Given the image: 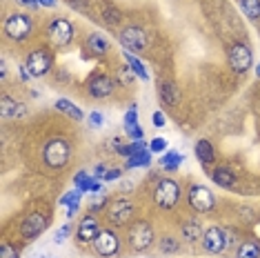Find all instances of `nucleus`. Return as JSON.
<instances>
[{"mask_svg":"<svg viewBox=\"0 0 260 258\" xmlns=\"http://www.w3.org/2000/svg\"><path fill=\"white\" fill-rule=\"evenodd\" d=\"M69 158H72V147L62 138H51L43 147V160L51 169H62L69 163Z\"/></svg>","mask_w":260,"mask_h":258,"instance_id":"nucleus-1","label":"nucleus"},{"mask_svg":"<svg viewBox=\"0 0 260 258\" xmlns=\"http://www.w3.org/2000/svg\"><path fill=\"white\" fill-rule=\"evenodd\" d=\"M180 183L174 178H160L153 189V203L160 209H174L180 203Z\"/></svg>","mask_w":260,"mask_h":258,"instance_id":"nucleus-2","label":"nucleus"},{"mask_svg":"<svg viewBox=\"0 0 260 258\" xmlns=\"http://www.w3.org/2000/svg\"><path fill=\"white\" fill-rule=\"evenodd\" d=\"M227 58H229V67H232L236 74L249 72L251 64H253V51H251V47L247 45V43H242V40H236V43L229 45Z\"/></svg>","mask_w":260,"mask_h":258,"instance_id":"nucleus-3","label":"nucleus"},{"mask_svg":"<svg viewBox=\"0 0 260 258\" xmlns=\"http://www.w3.org/2000/svg\"><path fill=\"white\" fill-rule=\"evenodd\" d=\"M187 205L198 214H207L216 207V196L205 185H189L187 189Z\"/></svg>","mask_w":260,"mask_h":258,"instance_id":"nucleus-4","label":"nucleus"},{"mask_svg":"<svg viewBox=\"0 0 260 258\" xmlns=\"http://www.w3.org/2000/svg\"><path fill=\"white\" fill-rule=\"evenodd\" d=\"M74 36H76V27H74V22H69L67 18H54L47 22V38L56 47L72 45Z\"/></svg>","mask_w":260,"mask_h":258,"instance_id":"nucleus-5","label":"nucleus"},{"mask_svg":"<svg viewBox=\"0 0 260 258\" xmlns=\"http://www.w3.org/2000/svg\"><path fill=\"white\" fill-rule=\"evenodd\" d=\"M51 64H54V56L47 49H34V51H29L25 58V67L31 78H43V76H47Z\"/></svg>","mask_w":260,"mask_h":258,"instance_id":"nucleus-6","label":"nucleus"},{"mask_svg":"<svg viewBox=\"0 0 260 258\" xmlns=\"http://www.w3.org/2000/svg\"><path fill=\"white\" fill-rule=\"evenodd\" d=\"M31 29H34V22L27 14H11L9 18L5 20V34H7V38L16 40V43L27 40Z\"/></svg>","mask_w":260,"mask_h":258,"instance_id":"nucleus-7","label":"nucleus"},{"mask_svg":"<svg viewBox=\"0 0 260 258\" xmlns=\"http://www.w3.org/2000/svg\"><path fill=\"white\" fill-rule=\"evenodd\" d=\"M153 230H151V225L147 220H136L132 227H129V245H132V249L134 251H145L149 245L153 243Z\"/></svg>","mask_w":260,"mask_h":258,"instance_id":"nucleus-8","label":"nucleus"},{"mask_svg":"<svg viewBox=\"0 0 260 258\" xmlns=\"http://www.w3.org/2000/svg\"><path fill=\"white\" fill-rule=\"evenodd\" d=\"M120 45L125 47V51L132 54H140L147 49V34L140 25H127L120 31Z\"/></svg>","mask_w":260,"mask_h":258,"instance_id":"nucleus-9","label":"nucleus"},{"mask_svg":"<svg viewBox=\"0 0 260 258\" xmlns=\"http://www.w3.org/2000/svg\"><path fill=\"white\" fill-rule=\"evenodd\" d=\"M134 218V203L127 201V198H116L111 201V205L107 207V220L114 227H122L129 225Z\"/></svg>","mask_w":260,"mask_h":258,"instance_id":"nucleus-10","label":"nucleus"},{"mask_svg":"<svg viewBox=\"0 0 260 258\" xmlns=\"http://www.w3.org/2000/svg\"><path fill=\"white\" fill-rule=\"evenodd\" d=\"M87 91H89V96L96 98V101L109 98L111 93H114V80H111V76L105 74V72L91 74V78L87 80Z\"/></svg>","mask_w":260,"mask_h":258,"instance_id":"nucleus-11","label":"nucleus"},{"mask_svg":"<svg viewBox=\"0 0 260 258\" xmlns=\"http://www.w3.org/2000/svg\"><path fill=\"white\" fill-rule=\"evenodd\" d=\"M45 230H47V216L34 212V214H29L27 218H22L20 236L25 240H36Z\"/></svg>","mask_w":260,"mask_h":258,"instance_id":"nucleus-12","label":"nucleus"},{"mask_svg":"<svg viewBox=\"0 0 260 258\" xmlns=\"http://www.w3.org/2000/svg\"><path fill=\"white\" fill-rule=\"evenodd\" d=\"M203 249L207 254H222L224 247H227V236H224V232L220 227H209V230L203 232Z\"/></svg>","mask_w":260,"mask_h":258,"instance_id":"nucleus-13","label":"nucleus"},{"mask_svg":"<svg viewBox=\"0 0 260 258\" xmlns=\"http://www.w3.org/2000/svg\"><path fill=\"white\" fill-rule=\"evenodd\" d=\"M93 247H96V251L100 256L109 258V256H116L118 249H120V238L116 236L114 230H100L98 238L93 240Z\"/></svg>","mask_w":260,"mask_h":258,"instance_id":"nucleus-14","label":"nucleus"},{"mask_svg":"<svg viewBox=\"0 0 260 258\" xmlns=\"http://www.w3.org/2000/svg\"><path fill=\"white\" fill-rule=\"evenodd\" d=\"M100 234V225L93 216H85L80 222H78V230H76V238H78L80 245H89L98 238Z\"/></svg>","mask_w":260,"mask_h":258,"instance_id":"nucleus-15","label":"nucleus"},{"mask_svg":"<svg viewBox=\"0 0 260 258\" xmlns=\"http://www.w3.org/2000/svg\"><path fill=\"white\" fill-rule=\"evenodd\" d=\"M0 111H3L5 118H22V116L27 114V107L5 93V96L0 98Z\"/></svg>","mask_w":260,"mask_h":258,"instance_id":"nucleus-16","label":"nucleus"},{"mask_svg":"<svg viewBox=\"0 0 260 258\" xmlns=\"http://www.w3.org/2000/svg\"><path fill=\"white\" fill-rule=\"evenodd\" d=\"M125 134L132 140H143V136H145L143 127H140V122H138V111H136V105H132L129 111L125 114Z\"/></svg>","mask_w":260,"mask_h":258,"instance_id":"nucleus-17","label":"nucleus"},{"mask_svg":"<svg viewBox=\"0 0 260 258\" xmlns=\"http://www.w3.org/2000/svg\"><path fill=\"white\" fill-rule=\"evenodd\" d=\"M85 47H87V51H89L91 56H105L109 51V40H107V36H103V34L93 31V34L87 36Z\"/></svg>","mask_w":260,"mask_h":258,"instance_id":"nucleus-18","label":"nucleus"},{"mask_svg":"<svg viewBox=\"0 0 260 258\" xmlns=\"http://www.w3.org/2000/svg\"><path fill=\"white\" fill-rule=\"evenodd\" d=\"M74 183H76V187H78L80 191H103V183H100L96 176L87 174L85 169L74 176Z\"/></svg>","mask_w":260,"mask_h":258,"instance_id":"nucleus-19","label":"nucleus"},{"mask_svg":"<svg viewBox=\"0 0 260 258\" xmlns=\"http://www.w3.org/2000/svg\"><path fill=\"white\" fill-rule=\"evenodd\" d=\"M158 93H160V101L165 105H169V107H176L180 101V91L176 83H171V80H162L160 85H158Z\"/></svg>","mask_w":260,"mask_h":258,"instance_id":"nucleus-20","label":"nucleus"},{"mask_svg":"<svg viewBox=\"0 0 260 258\" xmlns=\"http://www.w3.org/2000/svg\"><path fill=\"white\" fill-rule=\"evenodd\" d=\"M196 158L203 163V165H214L216 149H214V145H211V140H205V138L198 140L196 143Z\"/></svg>","mask_w":260,"mask_h":258,"instance_id":"nucleus-21","label":"nucleus"},{"mask_svg":"<svg viewBox=\"0 0 260 258\" xmlns=\"http://www.w3.org/2000/svg\"><path fill=\"white\" fill-rule=\"evenodd\" d=\"M211 180L218 187H227V189L236 185V176L234 172H229V167H214L211 169Z\"/></svg>","mask_w":260,"mask_h":258,"instance_id":"nucleus-22","label":"nucleus"},{"mask_svg":"<svg viewBox=\"0 0 260 258\" xmlns=\"http://www.w3.org/2000/svg\"><path fill=\"white\" fill-rule=\"evenodd\" d=\"M100 16H103V20L107 22L109 27H116L122 22V11L116 7V5H109V3H103L100 5Z\"/></svg>","mask_w":260,"mask_h":258,"instance_id":"nucleus-23","label":"nucleus"},{"mask_svg":"<svg viewBox=\"0 0 260 258\" xmlns=\"http://www.w3.org/2000/svg\"><path fill=\"white\" fill-rule=\"evenodd\" d=\"M80 189L76 187V189H72L69 194H64V196L60 198V205H64L67 207V218H72V216L78 212V205H80Z\"/></svg>","mask_w":260,"mask_h":258,"instance_id":"nucleus-24","label":"nucleus"},{"mask_svg":"<svg viewBox=\"0 0 260 258\" xmlns=\"http://www.w3.org/2000/svg\"><path fill=\"white\" fill-rule=\"evenodd\" d=\"M236 258H260V245L256 240H242L236 249Z\"/></svg>","mask_w":260,"mask_h":258,"instance_id":"nucleus-25","label":"nucleus"},{"mask_svg":"<svg viewBox=\"0 0 260 258\" xmlns=\"http://www.w3.org/2000/svg\"><path fill=\"white\" fill-rule=\"evenodd\" d=\"M56 109L62 111V114L72 116L74 120H85V114L80 111V107H76L72 101H67V98H60V101H56Z\"/></svg>","mask_w":260,"mask_h":258,"instance_id":"nucleus-26","label":"nucleus"},{"mask_svg":"<svg viewBox=\"0 0 260 258\" xmlns=\"http://www.w3.org/2000/svg\"><path fill=\"white\" fill-rule=\"evenodd\" d=\"M125 60H127V64L132 67V72H134L136 76H138L140 80H145V83L149 80V72H147V67H145V64L140 62L138 58H136V56L132 54V51H125Z\"/></svg>","mask_w":260,"mask_h":258,"instance_id":"nucleus-27","label":"nucleus"},{"mask_svg":"<svg viewBox=\"0 0 260 258\" xmlns=\"http://www.w3.org/2000/svg\"><path fill=\"white\" fill-rule=\"evenodd\" d=\"M151 165V151L149 149H143V151H138V154H134V156H129L127 158V169H136V167H149Z\"/></svg>","mask_w":260,"mask_h":258,"instance_id":"nucleus-28","label":"nucleus"},{"mask_svg":"<svg viewBox=\"0 0 260 258\" xmlns=\"http://www.w3.org/2000/svg\"><path fill=\"white\" fill-rule=\"evenodd\" d=\"M182 236H185V240H189V243H196V240H203V230H200L198 220H187L185 225H182Z\"/></svg>","mask_w":260,"mask_h":258,"instance_id":"nucleus-29","label":"nucleus"},{"mask_svg":"<svg viewBox=\"0 0 260 258\" xmlns=\"http://www.w3.org/2000/svg\"><path fill=\"white\" fill-rule=\"evenodd\" d=\"M182 160H185V156L178 154V151H167V154L160 158V165H162L165 172H176Z\"/></svg>","mask_w":260,"mask_h":258,"instance_id":"nucleus-30","label":"nucleus"},{"mask_svg":"<svg viewBox=\"0 0 260 258\" xmlns=\"http://www.w3.org/2000/svg\"><path fill=\"white\" fill-rule=\"evenodd\" d=\"M238 5L249 20H260V0H238Z\"/></svg>","mask_w":260,"mask_h":258,"instance_id":"nucleus-31","label":"nucleus"},{"mask_svg":"<svg viewBox=\"0 0 260 258\" xmlns=\"http://www.w3.org/2000/svg\"><path fill=\"white\" fill-rule=\"evenodd\" d=\"M143 149H149V145H147L145 140H134V143H129V145H122V147H118L116 151H118L120 156L129 158V156L138 154V151H143Z\"/></svg>","mask_w":260,"mask_h":258,"instance_id":"nucleus-32","label":"nucleus"},{"mask_svg":"<svg viewBox=\"0 0 260 258\" xmlns=\"http://www.w3.org/2000/svg\"><path fill=\"white\" fill-rule=\"evenodd\" d=\"M160 249H162V254H176V251H178V240H176L174 236L162 238L160 240Z\"/></svg>","mask_w":260,"mask_h":258,"instance_id":"nucleus-33","label":"nucleus"},{"mask_svg":"<svg viewBox=\"0 0 260 258\" xmlns=\"http://www.w3.org/2000/svg\"><path fill=\"white\" fill-rule=\"evenodd\" d=\"M0 258H20L18 247H16V245H11L9 240H5L3 247H0Z\"/></svg>","mask_w":260,"mask_h":258,"instance_id":"nucleus-34","label":"nucleus"},{"mask_svg":"<svg viewBox=\"0 0 260 258\" xmlns=\"http://www.w3.org/2000/svg\"><path fill=\"white\" fill-rule=\"evenodd\" d=\"M165 149H167V140H165V138H153L149 143V151H151V154H162Z\"/></svg>","mask_w":260,"mask_h":258,"instance_id":"nucleus-35","label":"nucleus"},{"mask_svg":"<svg viewBox=\"0 0 260 258\" xmlns=\"http://www.w3.org/2000/svg\"><path fill=\"white\" fill-rule=\"evenodd\" d=\"M69 234H72V222H64V225L60 227V230L56 232V243H64V240L69 238Z\"/></svg>","mask_w":260,"mask_h":258,"instance_id":"nucleus-36","label":"nucleus"},{"mask_svg":"<svg viewBox=\"0 0 260 258\" xmlns=\"http://www.w3.org/2000/svg\"><path fill=\"white\" fill-rule=\"evenodd\" d=\"M67 3L76 11H87V7H89V0H67Z\"/></svg>","mask_w":260,"mask_h":258,"instance_id":"nucleus-37","label":"nucleus"},{"mask_svg":"<svg viewBox=\"0 0 260 258\" xmlns=\"http://www.w3.org/2000/svg\"><path fill=\"white\" fill-rule=\"evenodd\" d=\"M151 122H153V125H156V127H165V122H167V118H165V114H162V111H153Z\"/></svg>","mask_w":260,"mask_h":258,"instance_id":"nucleus-38","label":"nucleus"},{"mask_svg":"<svg viewBox=\"0 0 260 258\" xmlns=\"http://www.w3.org/2000/svg\"><path fill=\"white\" fill-rule=\"evenodd\" d=\"M89 122H91L93 127H103V122H105L103 114H100V111H93V114L89 116Z\"/></svg>","mask_w":260,"mask_h":258,"instance_id":"nucleus-39","label":"nucleus"},{"mask_svg":"<svg viewBox=\"0 0 260 258\" xmlns=\"http://www.w3.org/2000/svg\"><path fill=\"white\" fill-rule=\"evenodd\" d=\"M120 169H109L107 176H105V183H109V180H116V178H120Z\"/></svg>","mask_w":260,"mask_h":258,"instance_id":"nucleus-40","label":"nucleus"},{"mask_svg":"<svg viewBox=\"0 0 260 258\" xmlns=\"http://www.w3.org/2000/svg\"><path fill=\"white\" fill-rule=\"evenodd\" d=\"M107 172H109V169L105 167V165H98L96 169H93V176H96V178H105V176H107Z\"/></svg>","mask_w":260,"mask_h":258,"instance_id":"nucleus-41","label":"nucleus"},{"mask_svg":"<svg viewBox=\"0 0 260 258\" xmlns=\"http://www.w3.org/2000/svg\"><path fill=\"white\" fill-rule=\"evenodd\" d=\"M0 74H3V76H0V78H7V62H5V60H0Z\"/></svg>","mask_w":260,"mask_h":258,"instance_id":"nucleus-42","label":"nucleus"},{"mask_svg":"<svg viewBox=\"0 0 260 258\" xmlns=\"http://www.w3.org/2000/svg\"><path fill=\"white\" fill-rule=\"evenodd\" d=\"M40 5H43V7H54L56 0H40Z\"/></svg>","mask_w":260,"mask_h":258,"instance_id":"nucleus-43","label":"nucleus"},{"mask_svg":"<svg viewBox=\"0 0 260 258\" xmlns=\"http://www.w3.org/2000/svg\"><path fill=\"white\" fill-rule=\"evenodd\" d=\"M256 76H258V78H260V64H258V67H256Z\"/></svg>","mask_w":260,"mask_h":258,"instance_id":"nucleus-44","label":"nucleus"}]
</instances>
